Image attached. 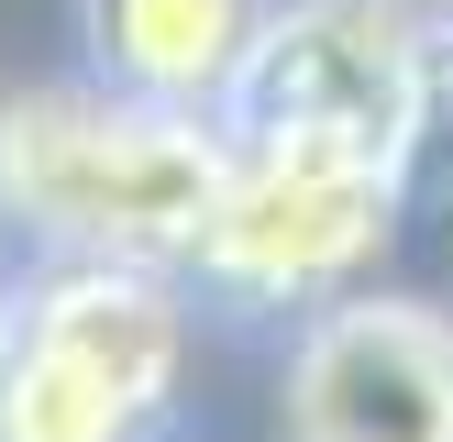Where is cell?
Instances as JSON below:
<instances>
[{"label": "cell", "instance_id": "6da1fadb", "mask_svg": "<svg viewBox=\"0 0 453 442\" xmlns=\"http://www.w3.org/2000/svg\"><path fill=\"white\" fill-rule=\"evenodd\" d=\"M233 133L221 110L133 100V88H34L0 100V221L44 255H133V265H188L211 232Z\"/></svg>", "mask_w": 453, "mask_h": 442}, {"label": "cell", "instance_id": "7a4b0ae2", "mask_svg": "<svg viewBox=\"0 0 453 442\" xmlns=\"http://www.w3.org/2000/svg\"><path fill=\"white\" fill-rule=\"evenodd\" d=\"M188 365L166 265L56 255L0 321V442H144Z\"/></svg>", "mask_w": 453, "mask_h": 442}, {"label": "cell", "instance_id": "3957f363", "mask_svg": "<svg viewBox=\"0 0 453 442\" xmlns=\"http://www.w3.org/2000/svg\"><path fill=\"white\" fill-rule=\"evenodd\" d=\"M233 166H221L211 232H199V287L255 309H321L376 265L410 188V155L343 144V133H265V122H221Z\"/></svg>", "mask_w": 453, "mask_h": 442}, {"label": "cell", "instance_id": "277c9868", "mask_svg": "<svg viewBox=\"0 0 453 442\" xmlns=\"http://www.w3.org/2000/svg\"><path fill=\"white\" fill-rule=\"evenodd\" d=\"M420 0H277L255 66L233 78L221 122L265 133H343L376 155H420L432 122V56H420Z\"/></svg>", "mask_w": 453, "mask_h": 442}, {"label": "cell", "instance_id": "5b68a950", "mask_svg": "<svg viewBox=\"0 0 453 442\" xmlns=\"http://www.w3.org/2000/svg\"><path fill=\"white\" fill-rule=\"evenodd\" d=\"M288 442H453V321L420 299H321L288 354Z\"/></svg>", "mask_w": 453, "mask_h": 442}, {"label": "cell", "instance_id": "8992f818", "mask_svg": "<svg viewBox=\"0 0 453 442\" xmlns=\"http://www.w3.org/2000/svg\"><path fill=\"white\" fill-rule=\"evenodd\" d=\"M277 0H78L88 66L133 100H177V110H221L233 78L255 66Z\"/></svg>", "mask_w": 453, "mask_h": 442}]
</instances>
